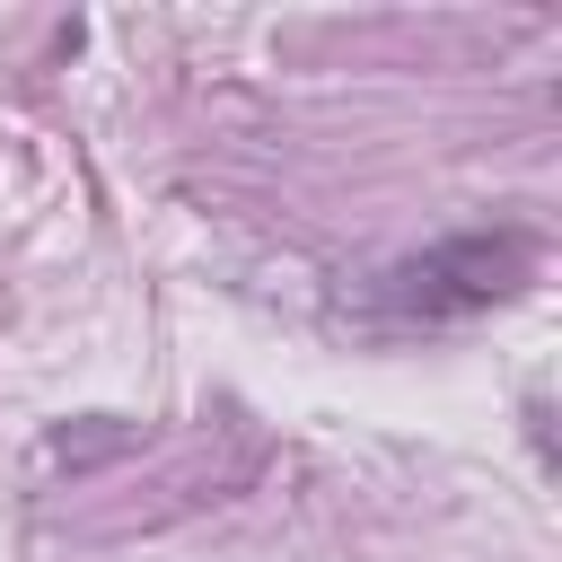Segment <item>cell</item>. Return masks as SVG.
Instances as JSON below:
<instances>
[{"instance_id": "cell-1", "label": "cell", "mask_w": 562, "mask_h": 562, "mask_svg": "<svg viewBox=\"0 0 562 562\" xmlns=\"http://www.w3.org/2000/svg\"><path fill=\"white\" fill-rule=\"evenodd\" d=\"M527 281H536V246H527L518 228H465V237H439V246L386 263L378 290H369V307L413 334V325L492 316V307H509Z\"/></svg>"}]
</instances>
